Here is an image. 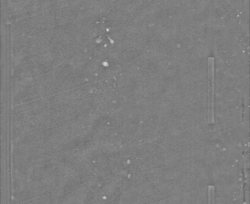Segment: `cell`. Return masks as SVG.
<instances>
[{
	"label": "cell",
	"mask_w": 250,
	"mask_h": 204,
	"mask_svg": "<svg viewBox=\"0 0 250 204\" xmlns=\"http://www.w3.org/2000/svg\"><path fill=\"white\" fill-rule=\"evenodd\" d=\"M208 204H214V187L213 186L208 187Z\"/></svg>",
	"instance_id": "6da1fadb"
}]
</instances>
